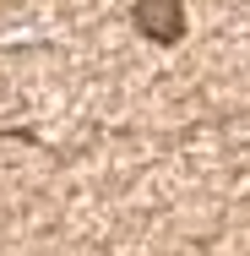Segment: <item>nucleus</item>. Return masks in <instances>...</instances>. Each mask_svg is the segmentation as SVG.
Listing matches in <instances>:
<instances>
[{"instance_id":"obj_1","label":"nucleus","mask_w":250,"mask_h":256,"mask_svg":"<svg viewBox=\"0 0 250 256\" xmlns=\"http://www.w3.org/2000/svg\"><path fill=\"white\" fill-rule=\"evenodd\" d=\"M136 28L152 33L158 44H174V38L185 33V6H180V0H142V6H136Z\"/></svg>"}]
</instances>
